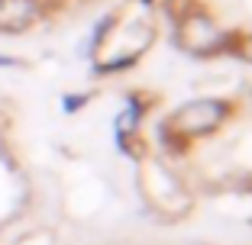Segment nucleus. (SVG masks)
I'll return each instance as SVG.
<instances>
[{"mask_svg": "<svg viewBox=\"0 0 252 245\" xmlns=\"http://www.w3.org/2000/svg\"><path fill=\"white\" fill-rule=\"evenodd\" d=\"M230 110H233L230 100H191L165 119V129H175V136H181V139L207 136L223 126Z\"/></svg>", "mask_w": 252, "mask_h": 245, "instance_id": "nucleus-1", "label": "nucleus"}, {"mask_svg": "<svg viewBox=\"0 0 252 245\" xmlns=\"http://www.w3.org/2000/svg\"><path fill=\"white\" fill-rule=\"evenodd\" d=\"M178 42H181V49H188V52H194V55H214V52H223V49H226V32L217 29V23L210 20L207 13L194 10V13L181 16Z\"/></svg>", "mask_w": 252, "mask_h": 245, "instance_id": "nucleus-2", "label": "nucleus"}, {"mask_svg": "<svg viewBox=\"0 0 252 245\" xmlns=\"http://www.w3.org/2000/svg\"><path fill=\"white\" fill-rule=\"evenodd\" d=\"M42 16V0H0V32H23Z\"/></svg>", "mask_w": 252, "mask_h": 245, "instance_id": "nucleus-3", "label": "nucleus"}, {"mask_svg": "<svg viewBox=\"0 0 252 245\" xmlns=\"http://www.w3.org/2000/svg\"><path fill=\"white\" fill-rule=\"evenodd\" d=\"M81 104H88V97H65V110L68 113H74V107H81Z\"/></svg>", "mask_w": 252, "mask_h": 245, "instance_id": "nucleus-4", "label": "nucleus"}, {"mask_svg": "<svg viewBox=\"0 0 252 245\" xmlns=\"http://www.w3.org/2000/svg\"><path fill=\"white\" fill-rule=\"evenodd\" d=\"M0 65H13V61H10V58H7V55H0Z\"/></svg>", "mask_w": 252, "mask_h": 245, "instance_id": "nucleus-5", "label": "nucleus"}]
</instances>
